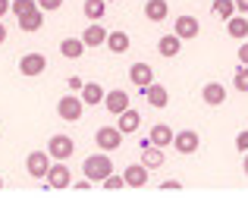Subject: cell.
I'll return each mask as SVG.
<instances>
[{"label": "cell", "mask_w": 248, "mask_h": 204, "mask_svg": "<svg viewBox=\"0 0 248 204\" xmlns=\"http://www.w3.org/2000/svg\"><path fill=\"white\" fill-rule=\"evenodd\" d=\"M44 179H47V186H50V188H57V192H60V188H69V186H73V173H69L66 160L50 163V170H47V176H44Z\"/></svg>", "instance_id": "5b68a950"}, {"label": "cell", "mask_w": 248, "mask_h": 204, "mask_svg": "<svg viewBox=\"0 0 248 204\" xmlns=\"http://www.w3.org/2000/svg\"><path fill=\"white\" fill-rule=\"evenodd\" d=\"M50 163H54V157H50V151H31L29 157H25V170H29V176H35V179H44L50 170Z\"/></svg>", "instance_id": "3957f363"}, {"label": "cell", "mask_w": 248, "mask_h": 204, "mask_svg": "<svg viewBox=\"0 0 248 204\" xmlns=\"http://www.w3.org/2000/svg\"><path fill=\"white\" fill-rule=\"evenodd\" d=\"M173 31L182 38V41H192V38H198L201 25H198V19H195V16H179L173 22Z\"/></svg>", "instance_id": "30bf717a"}, {"label": "cell", "mask_w": 248, "mask_h": 204, "mask_svg": "<svg viewBox=\"0 0 248 204\" xmlns=\"http://www.w3.org/2000/svg\"><path fill=\"white\" fill-rule=\"evenodd\" d=\"M129 78H132L135 88H148V85L154 82V69L148 66V63H132V69H129Z\"/></svg>", "instance_id": "9a60e30c"}, {"label": "cell", "mask_w": 248, "mask_h": 204, "mask_svg": "<svg viewBox=\"0 0 248 204\" xmlns=\"http://www.w3.org/2000/svg\"><path fill=\"white\" fill-rule=\"evenodd\" d=\"M60 54L66 57V60H79L85 54V41L82 38H63L60 41Z\"/></svg>", "instance_id": "7402d4cb"}, {"label": "cell", "mask_w": 248, "mask_h": 204, "mask_svg": "<svg viewBox=\"0 0 248 204\" xmlns=\"http://www.w3.org/2000/svg\"><path fill=\"white\" fill-rule=\"evenodd\" d=\"M10 3H13V0H0V19H3L6 13H10Z\"/></svg>", "instance_id": "d590c367"}, {"label": "cell", "mask_w": 248, "mask_h": 204, "mask_svg": "<svg viewBox=\"0 0 248 204\" xmlns=\"http://www.w3.org/2000/svg\"><path fill=\"white\" fill-rule=\"evenodd\" d=\"M236 148L242 151V154L248 151V129H245V132H239V135H236Z\"/></svg>", "instance_id": "d6a6232c"}, {"label": "cell", "mask_w": 248, "mask_h": 204, "mask_svg": "<svg viewBox=\"0 0 248 204\" xmlns=\"http://www.w3.org/2000/svg\"><path fill=\"white\" fill-rule=\"evenodd\" d=\"M226 31H230V38H236V41H245V38H248V19H245V13H242V16L226 19Z\"/></svg>", "instance_id": "cb8c5ba5"}, {"label": "cell", "mask_w": 248, "mask_h": 204, "mask_svg": "<svg viewBox=\"0 0 248 204\" xmlns=\"http://www.w3.org/2000/svg\"><path fill=\"white\" fill-rule=\"evenodd\" d=\"M211 13L226 22V19L236 16V0H214V3H211Z\"/></svg>", "instance_id": "4316f807"}, {"label": "cell", "mask_w": 248, "mask_h": 204, "mask_svg": "<svg viewBox=\"0 0 248 204\" xmlns=\"http://www.w3.org/2000/svg\"><path fill=\"white\" fill-rule=\"evenodd\" d=\"M198 144H201V138H198L195 129H182V132L173 135V148L179 151V154H195V151H198Z\"/></svg>", "instance_id": "ba28073f"}, {"label": "cell", "mask_w": 248, "mask_h": 204, "mask_svg": "<svg viewBox=\"0 0 248 204\" xmlns=\"http://www.w3.org/2000/svg\"><path fill=\"white\" fill-rule=\"evenodd\" d=\"M35 6H38V0H13V3H10V13L19 19V16H25V13H31Z\"/></svg>", "instance_id": "f1b7e54d"}, {"label": "cell", "mask_w": 248, "mask_h": 204, "mask_svg": "<svg viewBox=\"0 0 248 204\" xmlns=\"http://www.w3.org/2000/svg\"><path fill=\"white\" fill-rule=\"evenodd\" d=\"M141 163H145L148 170L164 167V148H157V144H141Z\"/></svg>", "instance_id": "ac0fdd59"}, {"label": "cell", "mask_w": 248, "mask_h": 204, "mask_svg": "<svg viewBox=\"0 0 248 204\" xmlns=\"http://www.w3.org/2000/svg\"><path fill=\"white\" fill-rule=\"evenodd\" d=\"M107 35L110 31L104 29L101 22H91L88 29L82 31V41H85V47H101V44H107Z\"/></svg>", "instance_id": "5bb4252c"}, {"label": "cell", "mask_w": 248, "mask_h": 204, "mask_svg": "<svg viewBox=\"0 0 248 204\" xmlns=\"http://www.w3.org/2000/svg\"><path fill=\"white\" fill-rule=\"evenodd\" d=\"M239 63H245V66H248V38L242 41V47H239Z\"/></svg>", "instance_id": "836d02e7"}, {"label": "cell", "mask_w": 248, "mask_h": 204, "mask_svg": "<svg viewBox=\"0 0 248 204\" xmlns=\"http://www.w3.org/2000/svg\"><path fill=\"white\" fill-rule=\"evenodd\" d=\"M44 69H47V57H44V54H38V50H29V54H22V57H19V72H22L25 78L41 76Z\"/></svg>", "instance_id": "277c9868"}, {"label": "cell", "mask_w": 248, "mask_h": 204, "mask_svg": "<svg viewBox=\"0 0 248 204\" xmlns=\"http://www.w3.org/2000/svg\"><path fill=\"white\" fill-rule=\"evenodd\" d=\"M104 107H107L113 116H120L123 110H129V94H126L123 88H113V91H107V94H104Z\"/></svg>", "instance_id": "7c38bea8"}, {"label": "cell", "mask_w": 248, "mask_h": 204, "mask_svg": "<svg viewBox=\"0 0 248 204\" xmlns=\"http://www.w3.org/2000/svg\"><path fill=\"white\" fill-rule=\"evenodd\" d=\"M201 97H204L207 107H223L226 104V88L220 82H207L204 88H201Z\"/></svg>", "instance_id": "4fadbf2b"}, {"label": "cell", "mask_w": 248, "mask_h": 204, "mask_svg": "<svg viewBox=\"0 0 248 204\" xmlns=\"http://www.w3.org/2000/svg\"><path fill=\"white\" fill-rule=\"evenodd\" d=\"M242 173L248 176V151H245V160H242Z\"/></svg>", "instance_id": "f35d334b"}, {"label": "cell", "mask_w": 248, "mask_h": 204, "mask_svg": "<svg viewBox=\"0 0 248 204\" xmlns=\"http://www.w3.org/2000/svg\"><path fill=\"white\" fill-rule=\"evenodd\" d=\"M0 188H3V179H0Z\"/></svg>", "instance_id": "ab89813d"}, {"label": "cell", "mask_w": 248, "mask_h": 204, "mask_svg": "<svg viewBox=\"0 0 248 204\" xmlns=\"http://www.w3.org/2000/svg\"><path fill=\"white\" fill-rule=\"evenodd\" d=\"M116 120H120L116 126H120V132H123V135H132L135 129H139L141 116H139V110H132V107H129V110H123V113L116 116Z\"/></svg>", "instance_id": "44dd1931"}, {"label": "cell", "mask_w": 248, "mask_h": 204, "mask_svg": "<svg viewBox=\"0 0 248 204\" xmlns=\"http://www.w3.org/2000/svg\"><path fill=\"white\" fill-rule=\"evenodd\" d=\"M123 176H126L129 188H145L148 186V167L145 163H129V167L123 170Z\"/></svg>", "instance_id": "8fae6325"}, {"label": "cell", "mask_w": 248, "mask_h": 204, "mask_svg": "<svg viewBox=\"0 0 248 204\" xmlns=\"http://www.w3.org/2000/svg\"><path fill=\"white\" fill-rule=\"evenodd\" d=\"M82 85L85 82H82L79 76H69V91H82Z\"/></svg>", "instance_id": "e575fe53"}, {"label": "cell", "mask_w": 248, "mask_h": 204, "mask_svg": "<svg viewBox=\"0 0 248 204\" xmlns=\"http://www.w3.org/2000/svg\"><path fill=\"white\" fill-rule=\"evenodd\" d=\"M167 16H170L167 0H145V19L148 22H164Z\"/></svg>", "instance_id": "e0dca14e"}, {"label": "cell", "mask_w": 248, "mask_h": 204, "mask_svg": "<svg viewBox=\"0 0 248 204\" xmlns=\"http://www.w3.org/2000/svg\"><path fill=\"white\" fill-rule=\"evenodd\" d=\"M82 110H85L82 94H66V97H60V101H57V116H60V120H66V123H79L82 120Z\"/></svg>", "instance_id": "7a4b0ae2"}, {"label": "cell", "mask_w": 248, "mask_h": 204, "mask_svg": "<svg viewBox=\"0 0 248 204\" xmlns=\"http://www.w3.org/2000/svg\"><path fill=\"white\" fill-rule=\"evenodd\" d=\"M38 6H41L44 13H54V10H60V6H63V0H38Z\"/></svg>", "instance_id": "4dcf8cb0"}, {"label": "cell", "mask_w": 248, "mask_h": 204, "mask_svg": "<svg viewBox=\"0 0 248 204\" xmlns=\"http://www.w3.org/2000/svg\"><path fill=\"white\" fill-rule=\"evenodd\" d=\"M82 13L88 22H101L104 13H107V0H85L82 3Z\"/></svg>", "instance_id": "603a6c76"}, {"label": "cell", "mask_w": 248, "mask_h": 204, "mask_svg": "<svg viewBox=\"0 0 248 204\" xmlns=\"http://www.w3.org/2000/svg\"><path fill=\"white\" fill-rule=\"evenodd\" d=\"M104 188H107V192H120V188H126V176H116V173H110L107 179L101 182Z\"/></svg>", "instance_id": "f546056e"}, {"label": "cell", "mask_w": 248, "mask_h": 204, "mask_svg": "<svg viewBox=\"0 0 248 204\" xmlns=\"http://www.w3.org/2000/svg\"><path fill=\"white\" fill-rule=\"evenodd\" d=\"M232 85H236V91L248 94V66H245V63H239V69L232 72Z\"/></svg>", "instance_id": "83f0119b"}, {"label": "cell", "mask_w": 248, "mask_h": 204, "mask_svg": "<svg viewBox=\"0 0 248 204\" xmlns=\"http://www.w3.org/2000/svg\"><path fill=\"white\" fill-rule=\"evenodd\" d=\"M129 47H132V38H129L126 31H110V35H107V50H113V54H126Z\"/></svg>", "instance_id": "d4e9b609"}, {"label": "cell", "mask_w": 248, "mask_h": 204, "mask_svg": "<svg viewBox=\"0 0 248 204\" xmlns=\"http://www.w3.org/2000/svg\"><path fill=\"white\" fill-rule=\"evenodd\" d=\"M179 50H182V38L176 35V31H173V35H164V38L157 41V54L167 57V60H170V57H176Z\"/></svg>", "instance_id": "d6986e66"}, {"label": "cell", "mask_w": 248, "mask_h": 204, "mask_svg": "<svg viewBox=\"0 0 248 204\" xmlns=\"http://www.w3.org/2000/svg\"><path fill=\"white\" fill-rule=\"evenodd\" d=\"M82 173L85 179L91 182H104L110 173H113V160H110V151H101V154H88L82 160Z\"/></svg>", "instance_id": "6da1fadb"}, {"label": "cell", "mask_w": 248, "mask_h": 204, "mask_svg": "<svg viewBox=\"0 0 248 204\" xmlns=\"http://www.w3.org/2000/svg\"><path fill=\"white\" fill-rule=\"evenodd\" d=\"M47 151H50V157H54V160H69V157H73V151H76V141L69 135L57 132V135H50Z\"/></svg>", "instance_id": "8992f818"}, {"label": "cell", "mask_w": 248, "mask_h": 204, "mask_svg": "<svg viewBox=\"0 0 248 204\" xmlns=\"http://www.w3.org/2000/svg\"><path fill=\"white\" fill-rule=\"evenodd\" d=\"M236 10L239 13H248V0H236Z\"/></svg>", "instance_id": "8d00e7d4"}, {"label": "cell", "mask_w": 248, "mask_h": 204, "mask_svg": "<svg viewBox=\"0 0 248 204\" xmlns=\"http://www.w3.org/2000/svg\"><path fill=\"white\" fill-rule=\"evenodd\" d=\"M79 94H82V101H85V104H91V107H94V104H104V94H107V91H104L97 82H85Z\"/></svg>", "instance_id": "484cf974"}, {"label": "cell", "mask_w": 248, "mask_h": 204, "mask_svg": "<svg viewBox=\"0 0 248 204\" xmlns=\"http://www.w3.org/2000/svg\"><path fill=\"white\" fill-rule=\"evenodd\" d=\"M94 141H97V148H101V151H116L123 144L120 126H101V129H97V135H94Z\"/></svg>", "instance_id": "52a82bcc"}, {"label": "cell", "mask_w": 248, "mask_h": 204, "mask_svg": "<svg viewBox=\"0 0 248 204\" xmlns=\"http://www.w3.org/2000/svg\"><path fill=\"white\" fill-rule=\"evenodd\" d=\"M173 129L167 126V123H154L151 126V132H148V138H151V144H157V148H170L173 144Z\"/></svg>", "instance_id": "2e32d148"}, {"label": "cell", "mask_w": 248, "mask_h": 204, "mask_svg": "<svg viewBox=\"0 0 248 204\" xmlns=\"http://www.w3.org/2000/svg\"><path fill=\"white\" fill-rule=\"evenodd\" d=\"M139 91H141V97H145V101L151 104V107H157V110L170 104V91L164 88V85H157V82H151L148 88H139Z\"/></svg>", "instance_id": "9c48e42d"}, {"label": "cell", "mask_w": 248, "mask_h": 204, "mask_svg": "<svg viewBox=\"0 0 248 204\" xmlns=\"http://www.w3.org/2000/svg\"><path fill=\"white\" fill-rule=\"evenodd\" d=\"M160 188H164V192H179L182 182L179 179H164V182H160Z\"/></svg>", "instance_id": "1f68e13d"}, {"label": "cell", "mask_w": 248, "mask_h": 204, "mask_svg": "<svg viewBox=\"0 0 248 204\" xmlns=\"http://www.w3.org/2000/svg\"><path fill=\"white\" fill-rule=\"evenodd\" d=\"M3 41H6V25L0 22V44H3Z\"/></svg>", "instance_id": "74e56055"}, {"label": "cell", "mask_w": 248, "mask_h": 204, "mask_svg": "<svg viewBox=\"0 0 248 204\" xmlns=\"http://www.w3.org/2000/svg\"><path fill=\"white\" fill-rule=\"evenodd\" d=\"M41 25H44V10H41V6H35L31 13L19 16V29H22V31H29V35H31V31H38Z\"/></svg>", "instance_id": "ffe728a7"}]
</instances>
